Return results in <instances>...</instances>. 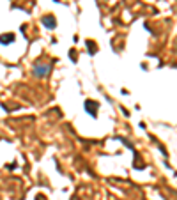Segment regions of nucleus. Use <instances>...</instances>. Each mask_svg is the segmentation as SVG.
I'll return each instance as SVG.
<instances>
[{
  "mask_svg": "<svg viewBox=\"0 0 177 200\" xmlns=\"http://www.w3.org/2000/svg\"><path fill=\"white\" fill-rule=\"evenodd\" d=\"M11 41H14V36L13 34H5V36H0V43L2 44H9Z\"/></svg>",
  "mask_w": 177,
  "mask_h": 200,
  "instance_id": "nucleus-1",
  "label": "nucleus"
},
{
  "mask_svg": "<svg viewBox=\"0 0 177 200\" xmlns=\"http://www.w3.org/2000/svg\"><path fill=\"white\" fill-rule=\"evenodd\" d=\"M48 69H50L48 66H43V67L37 66V67H36V75H37V76H44V75H48Z\"/></svg>",
  "mask_w": 177,
  "mask_h": 200,
  "instance_id": "nucleus-2",
  "label": "nucleus"
},
{
  "mask_svg": "<svg viewBox=\"0 0 177 200\" xmlns=\"http://www.w3.org/2000/svg\"><path fill=\"white\" fill-rule=\"evenodd\" d=\"M43 23H44L48 28H53V27H55V20H53V18H44Z\"/></svg>",
  "mask_w": 177,
  "mask_h": 200,
  "instance_id": "nucleus-3",
  "label": "nucleus"
},
{
  "mask_svg": "<svg viewBox=\"0 0 177 200\" xmlns=\"http://www.w3.org/2000/svg\"><path fill=\"white\" fill-rule=\"evenodd\" d=\"M87 108L90 110V115H96L94 113V103H87Z\"/></svg>",
  "mask_w": 177,
  "mask_h": 200,
  "instance_id": "nucleus-4",
  "label": "nucleus"
}]
</instances>
